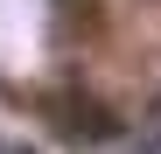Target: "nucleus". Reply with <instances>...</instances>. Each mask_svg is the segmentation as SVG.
<instances>
[{
  "instance_id": "nucleus-2",
  "label": "nucleus",
  "mask_w": 161,
  "mask_h": 154,
  "mask_svg": "<svg viewBox=\"0 0 161 154\" xmlns=\"http://www.w3.org/2000/svg\"><path fill=\"white\" fill-rule=\"evenodd\" d=\"M0 154H7V140H0Z\"/></svg>"
},
{
  "instance_id": "nucleus-1",
  "label": "nucleus",
  "mask_w": 161,
  "mask_h": 154,
  "mask_svg": "<svg viewBox=\"0 0 161 154\" xmlns=\"http://www.w3.org/2000/svg\"><path fill=\"white\" fill-rule=\"evenodd\" d=\"M49 119H56V133L77 140V147H105V133H112V112H105V105H84V98H56Z\"/></svg>"
}]
</instances>
